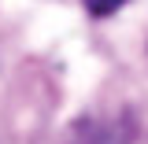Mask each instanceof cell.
Returning <instances> with one entry per match:
<instances>
[{
	"instance_id": "6da1fadb",
	"label": "cell",
	"mask_w": 148,
	"mask_h": 144,
	"mask_svg": "<svg viewBox=\"0 0 148 144\" xmlns=\"http://www.w3.org/2000/svg\"><path fill=\"white\" fill-rule=\"evenodd\" d=\"M82 4H85V11H89V15L104 18V15H115V11H119L126 0H82Z\"/></svg>"
}]
</instances>
